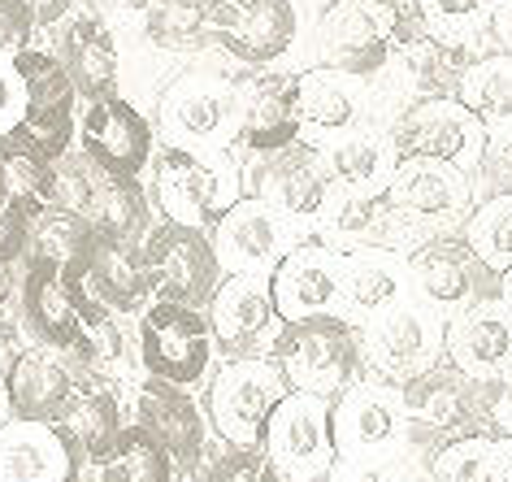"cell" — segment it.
<instances>
[{
  "instance_id": "1",
  "label": "cell",
  "mask_w": 512,
  "mask_h": 482,
  "mask_svg": "<svg viewBox=\"0 0 512 482\" xmlns=\"http://www.w3.org/2000/svg\"><path fill=\"white\" fill-rule=\"evenodd\" d=\"M413 0H330L317 27V48L322 61L352 79H374L391 66L413 35H421Z\"/></svg>"
},
{
  "instance_id": "2",
  "label": "cell",
  "mask_w": 512,
  "mask_h": 482,
  "mask_svg": "<svg viewBox=\"0 0 512 482\" xmlns=\"http://www.w3.org/2000/svg\"><path fill=\"white\" fill-rule=\"evenodd\" d=\"M361 365H369L382 383L408 387L430 374L443 357V317L430 300H391L369 313L361 326Z\"/></svg>"
},
{
  "instance_id": "3",
  "label": "cell",
  "mask_w": 512,
  "mask_h": 482,
  "mask_svg": "<svg viewBox=\"0 0 512 482\" xmlns=\"http://www.w3.org/2000/svg\"><path fill=\"white\" fill-rule=\"evenodd\" d=\"M274 357L287 387L335 400L361 374V339L343 313H313L283 326Z\"/></svg>"
},
{
  "instance_id": "4",
  "label": "cell",
  "mask_w": 512,
  "mask_h": 482,
  "mask_svg": "<svg viewBox=\"0 0 512 482\" xmlns=\"http://www.w3.org/2000/svg\"><path fill=\"white\" fill-rule=\"evenodd\" d=\"M287 396V378L265 357H230L209 378V417L230 448H261L274 404Z\"/></svg>"
},
{
  "instance_id": "5",
  "label": "cell",
  "mask_w": 512,
  "mask_h": 482,
  "mask_svg": "<svg viewBox=\"0 0 512 482\" xmlns=\"http://www.w3.org/2000/svg\"><path fill=\"white\" fill-rule=\"evenodd\" d=\"M161 135L174 148H222L239 139V87L222 74H178L161 96Z\"/></svg>"
},
{
  "instance_id": "6",
  "label": "cell",
  "mask_w": 512,
  "mask_h": 482,
  "mask_svg": "<svg viewBox=\"0 0 512 482\" xmlns=\"http://www.w3.org/2000/svg\"><path fill=\"white\" fill-rule=\"evenodd\" d=\"M261 452L270 456L274 469L287 482L326 478V469L335 465V456H339L335 430H330V400L291 387L287 396L274 404L270 422H265Z\"/></svg>"
},
{
  "instance_id": "7",
  "label": "cell",
  "mask_w": 512,
  "mask_h": 482,
  "mask_svg": "<svg viewBox=\"0 0 512 482\" xmlns=\"http://www.w3.org/2000/svg\"><path fill=\"white\" fill-rule=\"evenodd\" d=\"M139 361L152 378L191 387L200 383L213 361V326L191 304L157 300L144 309L139 322Z\"/></svg>"
},
{
  "instance_id": "8",
  "label": "cell",
  "mask_w": 512,
  "mask_h": 482,
  "mask_svg": "<svg viewBox=\"0 0 512 482\" xmlns=\"http://www.w3.org/2000/svg\"><path fill=\"white\" fill-rule=\"evenodd\" d=\"M144 261L152 274V291L161 300L191 304V309H209L213 291L222 283V261L213 252V239L187 222H161L144 239Z\"/></svg>"
},
{
  "instance_id": "9",
  "label": "cell",
  "mask_w": 512,
  "mask_h": 482,
  "mask_svg": "<svg viewBox=\"0 0 512 482\" xmlns=\"http://www.w3.org/2000/svg\"><path fill=\"white\" fill-rule=\"evenodd\" d=\"M213 344L226 357H265L278 348L283 335V313L274 304L270 274H222L209 300Z\"/></svg>"
},
{
  "instance_id": "10",
  "label": "cell",
  "mask_w": 512,
  "mask_h": 482,
  "mask_svg": "<svg viewBox=\"0 0 512 482\" xmlns=\"http://www.w3.org/2000/svg\"><path fill=\"white\" fill-rule=\"evenodd\" d=\"M486 126L473 109H465L460 96H421L408 105L395 122V148L417 152V157L452 161L465 174H473L486 157Z\"/></svg>"
},
{
  "instance_id": "11",
  "label": "cell",
  "mask_w": 512,
  "mask_h": 482,
  "mask_svg": "<svg viewBox=\"0 0 512 482\" xmlns=\"http://www.w3.org/2000/svg\"><path fill=\"white\" fill-rule=\"evenodd\" d=\"M382 196L400 213V222L408 231L465 222L469 200H473L465 170L452 166V161H439V157H417V152H400Z\"/></svg>"
},
{
  "instance_id": "12",
  "label": "cell",
  "mask_w": 512,
  "mask_h": 482,
  "mask_svg": "<svg viewBox=\"0 0 512 482\" xmlns=\"http://www.w3.org/2000/svg\"><path fill=\"white\" fill-rule=\"evenodd\" d=\"M5 391L22 422H61L83 396V361L53 344L22 348L5 370Z\"/></svg>"
},
{
  "instance_id": "13",
  "label": "cell",
  "mask_w": 512,
  "mask_h": 482,
  "mask_svg": "<svg viewBox=\"0 0 512 482\" xmlns=\"http://www.w3.org/2000/svg\"><path fill=\"white\" fill-rule=\"evenodd\" d=\"M209 239L222 261V274H274V265L291 252L283 213L265 205L261 196L230 200L209 226Z\"/></svg>"
},
{
  "instance_id": "14",
  "label": "cell",
  "mask_w": 512,
  "mask_h": 482,
  "mask_svg": "<svg viewBox=\"0 0 512 482\" xmlns=\"http://www.w3.org/2000/svg\"><path fill=\"white\" fill-rule=\"evenodd\" d=\"M66 278L113 313H139L152 296L144 244H135V239L92 235L83 248V257L66 265Z\"/></svg>"
},
{
  "instance_id": "15",
  "label": "cell",
  "mask_w": 512,
  "mask_h": 482,
  "mask_svg": "<svg viewBox=\"0 0 512 482\" xmlns=\"http://www.w3.org/2000/svg\"><path fill=\"white\" fill-rule=\"evenodd\" d=\"M443 357L469 378L495 383L512 365V309L499 296L456 304V313L443 317Z\"/></svg>"
},
{
  "instance_id": "16",
  "label": "cell",
  "mask_w": 512,
  "mask_h": 482,
  "mask_svg": "<svg viewBox=\"0 0 512 482\" xmlns=\"http://www.w3.org/2000/svg\"><path fill=\"white\" fill-rule=\"evenodd\" d=\"M408 426L404 391L391 383H352L330 400V430H335L339 456H369L400 443Z\"/></svg>"
},
{
  "instance_id": "17",
  "label": "cell",
  "mask_w": 512,
  "mask_h": 482,
  "mask_svg": "<svg viewBox=\"0 0 512 482\" xmlns=\"http://www.w3.org/2000/svg\"><path fill=\"white\" fill-rule=\"evenodd\" d=\"M408 283L421 300H430L434 309H456V304L499 296L491 283H499V274H491L486 265L473 257V248L465 244V235H439L430 244H417L404 261Z\"/></svg>"
},
{
  "instance_id": "18",
  "label": "cell",
  "mask_w": 512,
  "mask_h": 482,
  "mask_svg": "<svg viewBox=\"0 0 512 482\" xmlns=\"http://www.w3.org/2000/svg\"><path fill=\"white\" fill-rule=\"evenodd\" d=\"M79 139L105 174L139 179V170L152 161V122L118 92L87 100V109L79 113Z\"/></svg>"
},
{
  "instance_id": "19",
  "label": "cell",
  "mask_w": 512,
  "mask_h": 482,
  "mask_svg": "<svg viewBox=\"0 0 512 482\" xmlns=\"http://www.w3.org/2000/svg\"><path fill=\"white\" fill-rule=\"evenodd\" d=\"M300 35V9L291 0H217V44L248 66L287 57Z\"/></svg>"
},
{
  "instance_id": "20",
  "label": "cell",
  "mask_w": 512,
  "mask_h": 482,
  "mask_svg": "<svg viewBox=\"0 0 512 482\" xmlns=\"http://www.w3.org/2000/svg\"><path fill=\"white\" fill-rule=\"evenodd\" d=\"M222 183V174L191 148L170 144L152 166V192H157V209L165 213V222H187L200 231H209L217 213L226 209Z\"/></svg>"
},
{
  "instance_id": "21",
  "label": "cell",
  "mask_w": 512,
  "mask_h": 482,
  "mask_svg": "<svg viewBox=\"0 0 512 482\" xmlns=\"http://www.w3.org/2000/svg\"><path fill=\"white\" fill-rule=\"evenodd\" d=\"M491 396H495V383L469 378L452 361H447V374L430 370L417 383L404 387L408 417H421L434 430H452V435H469V430L491 426Z\"/></svg>"
},
{
  "instance_id": "22",
  "label": "cell",
  "mask_w": 512,
  "mask_h": 482,
  "mask_svg": "<svg viewBox=\"0 0 512 482\" xmlns=\"http://www.w3.org/2000/svg\"><path fill=\"white\" fill-rule=\"evenodd\" d=\"M252 183L256 196L265 205H274L278 213H287V218H317V209H322L330 192L322 148L304 144V139H291L278 152H261V166L252 170Z\"/></svg>"
},
{
  "instance_id": "23",
  "label": "cell",
  "mask_w": 512,
  "mask_h": 482,
  "mask_svg": "<svg viewBox=\"0 0 512 482\" xmlns=\"http://www.w3.org/2000/svg\"><path fill=\"white\" fill-rule=\"evenodd\" d=\"M274 304L283 322H300L313 313H339L343 287H339V248H291L270 274Z\"/></svg>"
},
{
  "instance_id": "24",
  "label": "cell",
  "mask_w": 512,
  "mask_h": 482,
  "mask_svg": "<svg viewBox=\"0 0 512 482\" xmlns=\"http://www.w3.org/2000/svg\"><path fill=\"white\" fill-rule=\"evenodd\" d=\"M92 304L87 291H79L66 278V270L53 261H31L27 283H22V317L40 344L74 352L83 335V309Z\"/></svg>"
},
{
  "instance_id": "25",
  "label": "cell",
  "mask_w": 512,
  "mask_h": 482,
  "mask_svg": "<svg viewBox=\"0 0 512 482\" xmlns=\"http://www.w3.org/2000/svg\"><path fill=\"white\" fill-rule=\"evenodd\" d=\"M79 448L57 422H22L9 417L0 426V482H70Z\"/></svg>"
},
{
  "instance_id": "26",
  "label": "cell",
  "mask_w": 512,
  "mask_h": 482,
  "mask_svg": "<svg viewBox=\"0 0 512 482\" xmlns=\"http://www.w3.org/2000/svg\"><path fill=\"white\" fill-rule=\"evenodd\" d=\"M330 187H348V192H365V196H382L391 183V170L400 161L395 135H382L374 126L356 122L348 131H335L322 148Z\"/></svg>"
},
{
  "instance_id": "27",
  "label": "cell",
  "mask_w": 512,
  "mask_h": 482,
  "mask_svg": "<svg viewBox=\"0 0 512 482\" xmlns=\"http://www.w3.org/2000/svg\"><path fill=\"white\" fill-rule=\"evenodd\" d=\"M300 113H296V79L287 74H265L239 87V144L261 152H278L291 139H300Z\"/></svg>"
},
{
  "instance_id": "28",
  "label": "cell",
  "mask_w": 512,
  "mask_h": 482,
  "mask_svg": "<svg viewBox=\"0 0 512 482\" xmlns=\"http://www.w3.org/2000/svg\"><path fill=\"white\" fill-rule=\"evenodd\" d=\"M135 409H139V426H144L174 461L191 465L204 452V417L196 409V400L178 383H165V378L148 374V383L139 387Z\"/></svg>"
},
{
  "instance_id": "29",
  "label": "cell",
  "mask_w": 512,
  "mask_h": 482,
  "mask_svg": "<svg viewBox=\"0 0 512 482\" xmlns=\"http://www.w3.org/2000/svg\"><path fill=\"white\" fill-rule=\"evenodd\" d=\"M66 61L79 100H96L118 92V74H122V57H118V40H113L109 22H100L96 14H83L66 27Z\"/></svg>"
},
{
  "instance_id": "30",
  "label": "cell",
  "mask_w": 512,
  "mask_h": 482,
  "mask_svg": "<svg viewBox=\"0 0 512 482\" xmlns=\"http://www.w3.org/2000/svg\"><path fill=\"white\" fill-rule=\"evenodd\" d=\"M83 222L92 235L109 239H144L148 231V196L131 174H105L100 170L92 179V192L83 200Z\"/></svg>"
},
{
  "instance_id": "31",
  "label": "cell",
  "mask_w": 512,
  "mask_h": 482,
  "mask_svg": "<svg viewBox=\"0 0 512 482\" xmlns=\"http://www.w3.org/2000/svg\"><path fill=\"white\" fill-rule=\"evenodd\" d=\"M356 83L352 74H343L335 66H322V70H304L296 74V113L304 126L322 135H335V131H348V126L361 122V96H356Z\"/></svg>"
},
{
  "instance_id": "32",
  "label": "cell",
  "mask_w": 512,
  "mask_h": 482,
  "mask_svg": "<svg viewBox=\"0 0 512 482\" xmlns=\"http://www.w3.org/2000/svg\"><path fill=\"white\" fill-rule=\"evenodd\" d=\"M408 283V270L395 261L391 248H356L339 252V287H343V309L352 313H374L382 304L400 300Z\"/></svg>"
},
{
  "instance_id": "33",
  "label": "cell",
  "mask_w": 512,
  "mask_h": 482,
  "mask_svg": "<svg viewBox=\"0 0 512 482\" xmlns=\"http://www.w3.org/2000/svg\"><path fill=\"white\" fill-rule=\"evenodd\" d=\"M434 482H512V435L469 430L443 443L430 465Z\"/></svg>"
},
{
  "instance_id": "34",
  "label": "cell",
  "mask_w": 512,
  "mask_h": 482,
  "mask_svg": "<svg viewBox=\"0 0 512 482\" xmlns=\"http://www.w3.org/2000/svg\"><path fill=\"white\" fill-rule=\"evenodd\" d=\"M144 40L165 53H196L204 44H217V0H148Z\"/></svg>"
},
{
  "instance_id": "35",
  "label": "cell",
  "mask_w": 512,
  "mask_h": 482,
  "mask_svg": "<svg viewBox=\"0 0 512 482\" xmlns=\"http://www.w3.org/2000/svg\"><path fill=\"white\" fill-rule=\"evenodd\" d=\"M456 96L465 100V109L478 113L486 131L512 126V53L469 57V66L460 70Z\"/></svg>"
},
{
  "instance_id": "36",
  "label": "cell",
  "mask_w": 512,
  "mask_h": 482,
  "mask_svg": "<svg viewBox=\"0 0 512 482\" xmlns=\"http://www.w3.org/2000/svg\"><path fill=\"white\" fill-rule=\"evenodd\" d=\"M61 430L70 435V443L79 448L83 456H92V461H100V456H109V448L118 443L122 435V409H118V396H113L109 387H87L79 400L70 404V413L57 422Z\"/></svg>"
},
{
  "instance_id": "37",
  "label": "cell",
  "mask_w": 512,
  "mask_h": 482,
  "mask_svg": "<svg viewBox=\"0 0 512 482\" xmlns=\"http://www.w3.org/2000/svg\"><path fill=\"white\" fill-rule=\"evenodd\" d=\"M87 239H92V231H87L83 213H74L66 205H48L31 218V231H27V252L22 257L27 261H53L66 270L70 261L83 257Z\"/></svg>"
},
{
  "instance_id": "38",
  "label": "cell",
  "mask_w": 512,
  "mask_h": 482,
  "mask_svg": "<svg viewBox=\"0 0 512 482\" xmlns=\"http://www.w3.org/2000/svg\"><path fill=\"white\" fill-rule=\"evenodd\" d=\"M0 183L14 192V200L31 213V218L40 209L57 205V166L40 161L35 152L14 144L9 135H0Z\"/></svg>"
},
{
  "instance_id": "39",
  "label": "cell",
  "mask_w": 512,
  "mask_h": 482,
  "mask_svg": "<svg viewBox=\"0 0 512 482\" xmlns=\"http://www.w3.org/2000/svg\"><path fill=\"white\" fill-rule=\"evenodd\" d=\"M113 482H174V456L148 435L144 426H126L109 456H100Z\"/></svg>"
},
{
  "instance_id": "40",
  "label": "cell",
  "mask_w": 512,
  "mask_h": 482,
  "mask_svg": "<svg viewBox=\"0 0 512 482\" xmlns=\"http://www.w3.org/2000/svg\"><path fill=\"white\" fill-rule=\"evenodd\" d=\"M465 244L473 248L491 274H504L512 265V192L491 196L482 209L465 218Z\"/></svg>"
},
{
  "instance_id": "41",
  "label": "cell",
  "mask_w": 512,
  "mask_h": 482,
  "mask_svg": "<svg viewBox=\"0 0 512 482\" xmlns=\"http://www.w3.org/2000/svg\"><path fill=\"white\" fill-rule=\"evenodd\" d=\"M426 35L443 44H473L491 27L495 0H413Z\"/></svg>"
},
{
  "instance_id": "42",
  "label": "cell",
  "mask_w": 512,
  "mask_h": 482,
  "mask_svg": "<svg viewBox=\"0 0 512 482\" xmlns=\"http://www.w3.org/2000/svg\"><path fill=\"white\" fill-rule=\"evenodd\" d=\"M209 482H287L261 448H230L209 469Z\"/></svg>"
},
{
  "instance_id": "43",
  "label": "cell",
  "mask_w": 512,
  "mask_h": 482,
  "mask_svg": "<svg viewBox=\"0 0 512 482\" xmlns=\"http://www.w3.org/2000/svg\"><path fill=\"white\" fill-rule=\"evenodd\" d=\"M27 231H31V213L18 205L5 183H0V261L14 265L22 252H27Z\"/></svg>"
},
{
  "instance_id": "44",
  "label": "cell",
  "mask_w": 512,
  "mask_h": 482,
  "mask_svg": "<svg viewBox=\"0 0 512 482\" xmlns=\"http://www.w3.org/2000/svg\"><path fill=\"white\" fill-rule=\"evenodd\" d=\"M27 113V83H22L18 57L0 53V135H9Z\"/></svg>"
},
{
  "instance_id": "45",
  "label": "cell",
  "mask_w": 512,
  "mask_h": 482,
  "mask_svg": "<svg viewBox=\"0 0 512 482\" xmlns=\"http://www.w3.org/2000/svg\"><path fill=\"white\" fill-rule=\"evenodd\" d=\"M35 22L22 9V0H0V53H18L31 44Z\"/></svg>"
},
{
  "instance_id": "46",
  "label": "cell",
  "mask_w": 512,
  "mask_h": 482,
  "mask_svg": "<svg viewBox=\"0 0 512 482\" xmlns=\"http://www.w3.org/2000/svg\"><path fill=\"white\" fill-rule=\"evenodd\" d=\"M482 166L491 170L495 179L512 192V126H499V131L486 135V157H482Z\"/></svg>"
},
{
  "instance_id": "47",
  "label": "cell",
  "mask_w": 512,
  "mask_h": 482,
  "mask_svg": "<svg viewBox=\"0 0 512 482\" xmlns=\"http://www.w3.org/2000/svg\"><path fill=\"white\" fill-rule=\"evenodd\" d=\"M326 482H387V474L365 456H335V465L326 469Z\"/></svg>"
},
{
  "instance_id": "48",
  "label": "cell",
  "mask_w": 512,
  "mask_h": 482,
  "mask_svg": "<svg viewBox=\"0 0 512 482\" xmlns=\"http://www.w3.org/2000/svg\"><path fill=\"white\" fill-rule=\"evenodd\" d=\"M92 5V14L100 22H109V27H126V22H139L148 9V0H87Z\"/></svg>"
},
{
  "instance_id": "49",
  "label": "cell",
  "mask_w": 512,
  "mask_h": 482,
  "mask_svg": "<svg viewBox=\"0 0 512 482\" xmlns=\"http://www.w3.org/2000/svg\"><path fill=\"white\" fill-rule=\"evenodd\" d=\"M491 426H499L504 435H512V365L495 378V396H491Z\"/></svg>"
},
{
  "instance_id": "50",
  "label": "cell",
  "mask_w": 512,
  "mask_h": 482,
  "mask_svg": "<svg viewBox=\"0 0 512 482\" xmlns=\"http://www.w3.org/2000/svg\"><path fill=\"white\" fill-rule=\"evenodd\" d=\"M22 9L31 14L35 27H57V22H66L74 0H22Z\"/></svg>"
},
{
  "instance_id": "51",
  "label": "cell",
  "mask_w": 512,
  "mask_h": 482,
  "mask_svg": "<svg viewBox=\"0 0 512 482\" xmlns=\"http://www.w3.org/2000/svg\"><path fill=\"white\" fill-rule=\"evenodd\" d=\"M491 27L499 31V40H504V44H508V53H512V0H495Z\"/></svg>"
},
{
  "instance_id": "52",
  "label": "cell",
  "mask_w": 512,
  "mask_h": 482,
  "mask_svg": "<svg viewBox=\"0 0 512 482\" xmlns=\"http://www.w3.org/2000/svg\"><path fill=\"white\" fill-rule=\"evenodd\" d=\"M14 417V409H9V391H5V370H0V426Z\"/></svg>"
},
{
  "instance_id": "53",
  "label": "cell",
  "mask_w": 512,
  "mask_h": 482,
  "mask_svg": "<svg viewBox=\"0 0 512 482\" xmlns=\"http://www.w3.org/2000/svg\"><path fill=\"white\" fill-rule=\"evenodd\" d=\"M499 300H504L508 309H512V265H508L504 274H499Z\"/></svg>"
},
{
  "instance_id": "54",
  "label": "cell",
  "mask_w": 512,
  "mask_h": 482,
  "mask_svg": "<svg viewBox=\"0 0 512 482\" xmlns=\"http://www.w3.org/2000/svg\"><path fill=\"white\" fill-rule=\"evenodd\" d=\"M9 300V261H0V309H5Z\"/></svg>"
},
{
  "instance_id": "55",
  "label": "cell",
  "mask_w": 512,
  "mask_h": 482,
  "mask_svg": "<svg viewBox=\"0 0 512 482\" xmlns=\"http://www.w3.org/2000/svg\"><path fill=\"white\" fill-rule=\"evenodd\" d=\"M304 482H326V478H304Z\"/></svg>"
}]
</instances>
